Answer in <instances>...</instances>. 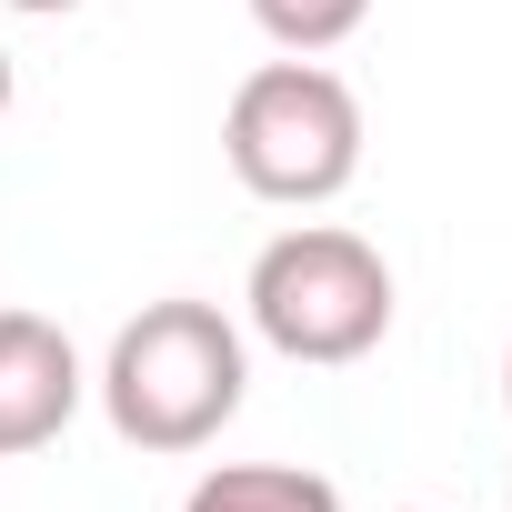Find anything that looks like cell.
<instances>
[{
    "instance_id": "7a4b0ae2",
    "label": "cell",
    "mask_w": 512,
    "mask_h": 512,
    "mask_svg": "<svg viewBox=\"0 0 512 512\" xmlns=\"http://www.w3.org/2000/svg\"><path fill=\"white\" fill-rule=\"evenodd\" d=\"M241 312L282 362H362L392 332V262L342 231V221H292L282 241H262V262L241 282Z\"/></svg>"
},
{
    "instance_id": "6da1fadb",
    "label": "cell",
    "mask_w": 512,
    "mask_h": 512,
    "mask_svg": "<svg viewBox=\"0 0 512 512\" xmlns=\"http://www.w3.org/2000/svg\"><path fill=\"white\" fill-rule=\"evenodd\" d=\"M91 392L131 452H201V442H221V422L251 392L241 322L221 302H141L111 332V362Z\"/></svg>"
},
{
    "instance_id": "ba28073f",
    "label": "cell",
    "mask_w": 512,
    "mask_h": 512,
    "mask_svg": "<svg viewBox=\"0 0 512 512\" xmlns=\"http://www.w3.org/2000/svg\"><path fill=\"white\" fill-rule=\"evenodd\" d=\"M0 111H11V51H0Z\"/></svg>"
},
{
    "instance_id": "3957f363",
    "label": "cell",
    "mask_w": 512,
    "mask_h": 512,
    "mask_svg": "<svg viewBox=\"0 0 512 512\" xmlns=\"http://www.w3.org/2000/svg\"><path fill=\"white\" fill-rule=\"evenodd\" d=\"M221 151L251 201L312 211V201L352 191V171H362V101L322 61H262L221 111Z\"/></svg>"
},
{
    "instance_id": "5b68a950",
    "label": "cell",
    "mask_w": 512,
    "mask_h": 512,
    "mask_svg": "<svg viewBox=\"0 0 512 512\" xmlns=\"http://www.w3.org/2000/svg\"><path fill=\"white\" fill-rule=\"evenodd\" d=\"M181 512H342V492L312 462H221L191 482Z\"/></svg>"
},
{
    "instance_id": "8992f818",
    "label": "cell",
    "mask_w": 512,
    "mask_h": 512,
    "mask_svg": "<svg viewBox=\"0 0 512 512\" xmlns=\"http://www.w3.org/2000/svg\"><path fill=\"white\" fill-rule=\"evenodd\" d=\"M251 21H262V41H272V51L322 61V51H342V41L372 21V0H251Z\"/></svg>"
},
{
    "instance_id": "9c48e42d",
    "label": "cell",
    "mask_w": 512,
    "mask_h": 512,
    "mask_svg": "<svg viewBox=\"0 0 512 512\" xmlns=\"http://www.w3.org/2000/svg\"><path fill=\"white\" fill-rule=\"evenodd\" d=\"M502 402H512V362H502Z\"/></svg>"
},
{
    "instance_id": "277c9868",
    "label": "cell",
    "mask_w": 512,
    "mask_h": 512,
    "mask_svg": "<svg viewBox=\"0 0 512 512\" xmlns=\"http://www.w3.org/2000/svg\"><path fill=\"white\" fill-rule=\"evenodd\" d=\"M81 402H91V372H81L71 332L41 312H0V462L51 452Z\"/></svg>"
},
{
    "instance_id": "52a82bcc",
    "label": "cell",
    "mask_w": 512,
    "mask_h": 512,
    "mask_svg": "<svg viewBox=\"0 0 512 512\" xmlns=\"http://www.w3.org/2000/svg\"><path fill=\"white\" fill-rule=\"evenodd\" d=\"M0 11H31V21H61V11H81V0H0Z\"/></svg>"
}]
</instances>
